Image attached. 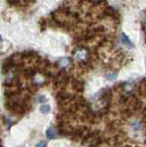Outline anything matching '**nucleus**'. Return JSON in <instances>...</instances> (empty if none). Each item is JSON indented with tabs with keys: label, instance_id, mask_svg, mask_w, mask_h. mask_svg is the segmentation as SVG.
<instances>
[{
	"label": "nucleus",
	"instance_id": "obj_1",
	"mask_svg": "<svg viewBox=\"0 0 146 147\" xmlns=\"http://www.w3.org/2000/svg\"><path fill=\"white\" fill-rule=\"evenodd\" d=\"M16 66V62H15V59L13 58V56L8 57L5 62L3 63V72L4 73H7L8 71L10 70L11 68L15 67Z\"/></svg>",
	"mask_w": 146,
	"mask_h": 147
},
{
	"label": "nucleus",
	"instance_id": "obj_2",
	"mask_svg": "<svg viewBox=\"0 0 146 147\" xmlns=\"http://www.w3.org/2000/svg\"><path fill=\"white\" fill-rule=\"evenodd\" d=\"M87 56H88L87 51L84 48H79L74 52V57L77 60H80V61L85 60L86 58H87Z\"/></svg>",
	"mask_w": 146,
	"mask_h": 147
},
{
	"label": "nucleus",
	"instance_id": "obj_3",
	"mask_svg": "<svg viewBox=\"0 0 146 147\" xmlns=\"http://www.w3.org/2000/svg\"><path fill=\"white\" fill-rule=\"evenodd\" d=\"M70 63H71V61L68 58H63L58 62V64L61 67H67L68 65H69Z\"/></svg>",
	"mask_w": 146,
	"mask_h": 147
},
{
	"label": "nucleus",
	"instance_id": "obj_4",
	"mask_svg": "<svg viewBox=\"0 0 146 147\" xmlns=\"http://www.w3.org/2000/svg\"><path fill=\"white\" fill-rule=\"evenodd\" d=\"M46 135L49 139H55L56 138V133L52 130V129H48L47 131H46Z\"/></svg>",
	"mask_w": 146,
	"mask_h": 147
},
{
	"label": "nucleus",
	"instance_id": "obj_5",
	"mask_svg": "<svg viewBox=\"0 0 146 147\" xmlns=\"http://www.w3.org/2000/svg\"><path fill=\"white\" fill-rule=\"evenodd\" d=\"M121 40H122V42L128 45V46H130V47H131L132 46V43H131V41L129 40V38H128V36L125 35V34H122L121 35Z\"/></svg>",
	"mask_w": 146,
	"mask_h": 147
},
{
	"label": "nucleus",
	"instance_id": "obj_6",
	"mask_svg": "<svg viewBox=\"0 0 146 147\" xmlns=\"http://www.w3.org/2000/svg\"><path fill=\"white\" fill-rule=\"evenodd\" d=\"M50 110H51V108H50V106L47 105V104H44L42 105V107H40V111L43 114H47L50 112Z\"/></svg>",
	"mask_w": 146,
	"mask_h": 147
},
{
	"label": "nucleus",
	"instance_id": "obj_7",
	"mask_svg": "<svg viewBox=\"0 0 146 147\" xmlns=\"http://www.w3.org/2000/svg\"><path fill=\"white\" fill-rule=\"evenodd\" d=\"M37 100H38V102L39 103H43V102H46V98L43 96V95H40V96H39L38 98H37Z\"/></svg>",
	"mask_w": 146,
	"mask_h": 147
},
{
	"label": "nucleus",
	"instance_id": "obj_8",
	"mask_svg": "<svg viewBox=\"0 0 146 147\" xmlns=\"http://www.w3.org/2000/svg\"><path fill=\"white\" fill-rule=\"evenodd\" d=\"M46 146H47V144L45 142H40L35 145V147H46Z\"/></svg>",
	"mask_w": 146,
	"mask_h": 147
},
{
	"label": "nucleus",
	"instance_id": "obj_9",
	"mask_svg": "<svg viewBox=\"0 0 146 147\" xmlns=\"http://www.w3.org/2000/svg\"><path fill=\"white\" fill-rule=\"evenodd\" d=\"M107 77H108V80H114V79H115V78L117 77V74H116V73L111 74V75H108Z\"/></svg>",
	"mask_w": 146,
	"mask_h": 147
},
{
	"label": "nucleus",
	"instance_id": "obj_10",
	"mask_svg": "<svg viewBox=\"0 0 146 147\" xmlns=\"http://www.w3.org/2000/svg\"><path fill=\"white\" fill-rule=\"evenodd\" d=\"M4 119H5V121H6V123L8 125V129H10V127H11V125H12V122L10 121V119H8V118H7V117H5L4 118Z\"/></svg>",
	"mask_w": 146,
	"mask_h": 147
},
{
	"label": "nucleus",
	"instance_id": "obj_11",
	"mask_svg": "<svg viewBox=\"0 0 146 147\" xmlns=\"http://www.w3.org/2000/svg\"><path fill=\"white\" fill-rule=\"evenodd\" d=\"M3 40V39H2V36L1 35H0V42H1V41Z\"/></svg>",
	"mask_w": 146,
	"mask_h": 147
},
{
	"label": "nucleus",
	"instance_id": "obj_12",
	"mask_svg": "<svg viewBox=\"0 0 146 147\" xmlns=\"http://www.w3.org/2000/svg\"><path fill=\"white\" fill-rule=\"evenodd\" d=\"M144 31H145V32H146V24H145V25H144Z\"/></svg>",
	"mask_w": 146,
	"mask_h": 147
}]
</instances>
